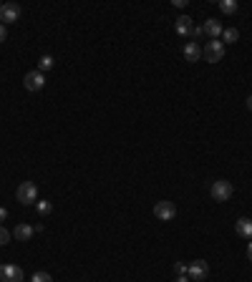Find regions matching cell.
Segmentation results:
<instances>
[{"label": "cell", "instance_id": "obj_17", "mask_svg": "<svg viewBox=\"0 0 252 282\" xmlns=\"http://www.w3.org/2000/svg\"><path fill=\"white\" fill-rule=\"evenodd\" d=\"M51 68H53V58H51V56H43V58L38 61V71L43 73V71H51Z\"/></svg>", "mask_w": 252, "mask_h": 282}, {"label": "cell", "instance_id": "obj_10", "mask_svg": "<svg viewBox=\"0 0 252 282\" xmlns=\"http://www.w3.org/2000/svg\"><path fill=\"white\" fill-rule=\"evenodd\" d=\"M182 53H184L187 63H197V61L202 58V46H199L197 41H189V43L182 48Z\"/></svg>", "mask_w": 252, "mask_h": 282}, {"label": "cell", "instance_id": "obj_20", "mask_svg": "<svg viewBox=\"0 0 252 282\" xmlns=\"http://www.w3.org/2000/svg\"><path fill=\"white\" fill-rule=\"evenodd\" d=\"M174 272L177 274H187V264L184 262H174Z\"/></svg>", "mask_w": 252, "mask_h": 282}, {"label": "cell", "instance_id": "obj_2", "mask_svg": "<svg viewBox=\"0 0 252 282\" xmlns=\"http://www.w3.org/2000/svg\"><path fill=\"white\" fill-rule=\"evenodd\" d=\"M209 194H212L214 202H229L232 194H234V186H232V181H227V179H217V181H212Z\"/></svg>", "mask_w": 252, "mask_h": 282}, {"label": "cell", "instance_id": "obj_15", "mask_svg": "<svg viewBox=\"0 0 252 282\" xmlns=\"http://www.w3.org/2000/svg\"><path fill=\"white\" fill-rule=\"evenodd\" d=\"M224 41H227V43H237V41H239V31H237V28H224V31H222V43H224Z\"/></svg>", "mask_w": 252, "mask_h": 282}, {"label": "cell", "instance_id": "obj_21", "mask_svg": "<svg viewBox=\"0 0 252 282\" xmlns=\"http://www.w3.org/2000/svg\"><path fill=\"white\" fill-rule=\"evenodd\" d=\"M6 38H8V28H6L3 23H0V43H3Z\"/></svg>", "mask_w": 252, "mask_h": 282}, {"label": "cell", "instance_id": "obj_27", "mask_svg": "<svg viewBox=\"0 0 252 282\" xmlns=\"http://www.w3.org/2000/svg\"><path fill=\"white\" fill-rule=\"evenodd\" d=\"M0 6H3V3H0Z\"/></svg>", "mask_w": 252, "mask_h": 282}, {"label": "cell", "instance_id": "obj_4", "mask_svg": "<svg viewBox=\"0 0 252 282\" xmlns=\"http://www.w3.org/2000/svg\"><path fill=\"white\" fill-rule=\"evenodd\" d=\"M18 18H21V6L18 3H3L0 6V23H3L6 28L11 23H16Z\"/></svg>", "mask_w": 252, "mask_h": 282}, {"label": "cell", "instance_id": "obj_13", "mask_svg": "<svg viewBox=\"0 0 252 282\" xmlns=\"http://www.w3.org/2000/svg\"><path fill=\"white\" fill-rule=\"evenodd\" d=\"M33 234H36V229H33L31 224H26V222H21V224L16 227V232H13V237H16L18 242H28Z\"/></svg>", "mask_w": 252, "mask_h": 282}, {"label": "cell", "instance_id": "obj_11", "mask_svg": "<svg viewBox=\"0 0 252 282\" xmlns=\"http://www.w3.org/2000/svg\"><path fill=\"white\" fill-rule=\"evenodd\" d=\"M234 232H237L239 237H244V239H252V219L239 217V219L234 222Z\"/></svg>", "mask_w": 252, "mask_h": 282}, {"label": "cell", "instance_id": "obj_1", "mask_svg": "<svg viewBox=\"0 0 252 282\" xmlns=\"http://www.w3.org/2000/svg\"><path fill=\"white\" fill-rule=\"evenodd\" d=\"M16 199L23 204V207H33L38 202V186L33 181H21L18 189H16Z\"/></svg>", "mask_w": 252, "mask_h": 282}, {"label": "cell", "instance_id": "obj_26", "mask_svg": "<svg viewBox=\"0 0 252 282\" xmlns=\"http://www.w3.org/2000/svg\"><path fill=\"white\" fill-rule=\"evenodd\" d=\"M247 111H252V96H247Z\"/></svg>", "mask_w": 252, "mask_h": 282}, {"label": "cell", "instance_id": "obj_8", "mask_svg": "<svg viewBox=\"0 0 252 282\" xmlns=\"http://www.w3.org/2000/svg\"><path fill=\"white\" fill-rule=\"evenodd\" d=\"M0 282H23V269L18 264H3L0 262Z\"/></svg>", "mask_w": 252, "mask_h": 282}, {"label": "cell", "instance_id": "obj_9", "mask_svg": "<svg viewBox=\"0 0 252 282\" xmlns=\"http://www.w3.org/2000/svg\"><path fill=\"white\" fill-rule=\"evenodd\" d=\"M202 31H204V36L209 38V41H217V38H222V23L217 21V18H207L204 21V26H202Z\"/></svg>", "mask_w": 252, "mask_h": 282}, {"label": "cell", "instance_id": "obj_18", "mask_svg": "<svg viewBox=\"0 0 252 282\" xmlns=\"http://www.w3.org/2000/svg\"><path fill=\"white\" fill-rule=\"evenodd\" d=\"M31 282H53V277L48 274V272H43V269H38L33 277H31Z\"/></svg>", "mask_w": 252, "mask_h": 282}, {"label": "cell", "instance_id": "obj_24", "mask_svg": "<svg viewBox=\"0 0 252 282\" xmlns=\"http://www.w3.org/2000/svg\"><path fill=\"white\" fill-rule=\"evenodd\" d=\"M247 259L252 262V239H249V244H247Z\"/></svg>", "mask_w": 252, "mask_h": 282}, {"label": "cell", "instance_id": "obj_6", "mask_svg": "<svg viewBox=\"0 0 252 282\" xmlns=\"http://www.w3.org/2000/svg\"><path fill=\"white\" fill-rule=\"evenodd\" d=\"M207 274H209V264H207L204 259H194V262H189V264H187V277H189V279L202 282Z\"/></svg>", "mask_w": 252, "mask_h": 282}, {"label": "cell", "instance_id": "obj_23", "mask_svg": "<svg viewBox=\"0 0 252 282\" xmlns=\"http://www.w3.org/2000/svg\"><path fill=\"white\" fill-rule=\"evenodd\" d=\"M202 36H204L202 28H192V38H202Z\"/></svg>", "mask_w": 252, "mask_h": 282}, {"label": "cell", "instance_id": "obj_14", "mask_svg": "<svg viewBox=\"0 0 252 282\" xmlns=\"http://www.w3.org/2000/svg\"><path fill=\"white\" fill-rule=\"evenodd\" d=\"M237 0H219V11L222 13H227V16H232V13H237Z\"/></svg>", "mask_w": 252, "mask_h": 282}, {"label": "cell", "instance_id": "obj_22", "mask_svg": "<svg viewBox=\"0 0 252 282\" xmlns=\"http://www.w3.org/2000/svg\"><path fill=\"white\" fill-rule=\"evenodd\" d=\"M6 219H8V209H6V207H0V224H3Z\"/></svg>", "mask_w": 252, "mask_h": 282}, {"label": "cell", "instance_id": "obj_7", "mask_svg": "<svg viewBox=\"0 0 252 282\" xmlns=\"http://www.w3.org/2000/svg\"><path fill=\"white\" fill-rule=\"evenodd\" d=\"M154 217L159 219V222H172L174 217H177V207H174V202H156V207H154Z\"/></svg>", "mask_w": 252, "mask_h": 282}, {"label": "cell", "instance_id": "obj_25", "mask_svg": "<svg viewBox=\"0 0 252 282\" xmlns=\"http://www.w3.org/2000/svg\"><path fill=\"white\" fill-rule=\"evenodd\" d=\"M187 279H189L187 274H177V279H174V282H187Z\"/></svg>", "mask_w": 252, "mask_h": 282}, {"label": "cell", "instance_id": "obj_12", "mask_svg": "<svg viewBox=\"0 0 252 282\" xmlns=\"http://www.w3.org/2000/svg\"><path fill=\"white\" fill-rule=\"evenodd\" d=\"M192 28H194V23H192L189 16H179L177 23H174V31H177L179 36H192Z\"/></svg>", "mask_w": 252, "mask_h": 282}, {"label": "cell", "instance_id": "obj_16", "mask_svg": "<svg viewBox=\"0 0 252 282\" xmlns=\"http://www.w3.org/2000/svg\"><path fill=\"white\" fill-rule=\"evenodd\" d=\"M36 209H38V214H51L53 212V204L48 199H43V202H36Z\"/></svg>", "mask_w": 252, "mask_h": 282}, {"label": "cell", "instance_id": "obj_19", "mask_svg": "<svg viewBox=\"0 0 252 282\" xmlns=\"http://www.w3.org/2000/svg\"><path fill=\"white\" fill-rule=\"evenodd\" d=\"M8 242H11V232L0 224V244H8Z\"/></svg>", "mask_w": 252, "mask_h": 282}, {"label": "cell", "instance_id": "obj_5", "mask_svg": "<svg viewBox=\"0 0 252 282\" xmlns=\"http://www.w3.org/2000/svg\"><path fill=\"white\" fill-rule=\"evenodd\" d=\"M23 86H26V91L38 93V91L46 86V73H41V71H28L26 78H23Z\"/></svg>", "mask_w": 252, "mask_h": 282}, {"label": "cell", "instance_id": "obj_3", "mask_svg": "<svg viewBox=\"0 0 252 282\" xmlns=\"http://www.w3.org/2000/svg\"><path fill=\"white\" fill-rule=\"evenodd\" d=\"M202 56L207 58V63H219L224 58V43L222 41H207V46H202Z\"/></svg>", "mask_w": 252, "mask_h": 282}]
</instances>
